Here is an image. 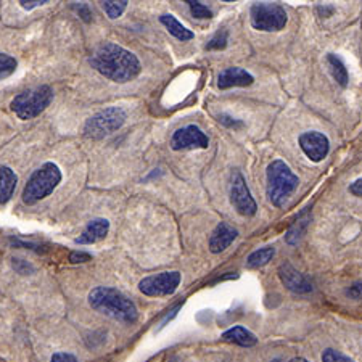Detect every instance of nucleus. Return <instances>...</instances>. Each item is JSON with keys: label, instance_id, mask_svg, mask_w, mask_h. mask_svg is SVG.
Segmentation results:
<instances>
[{"label": "nucleus", "instance_id": "19", "mask_svg": "<svg viewBox=\"0 0 362 362\" xmlns=\"http://www.w3.org/2000/svg\"><path fill=\"white\" fill-rule=\"evenodd\" d=\"M309 223H311V214L308 211H303L300 216H298V219L295 221L293 226L288 229L287 235H285V240H287L290 245H296L306 233Z\"/></svg>", "mask_w": 362, "mask_h": 362}, {"label": "nucleus", "instance_id": "10", "mask_svg": "<svg viewBox=\"0 0 362 362\" xmlns=\"http://www.w3.org/2000/svg\"><path fill=\"white\" fill-rule=\"evenodd\" d=\"M209 139L200 127L195 124H189L180 127L171 139V148L174 151L179 150H192V148H208Z\"/></svg>", "mask_w": 362, "mask_h": 362}, {"label": "nucleus", "instance_id": "15", "mask_svg": "<svg viewBox=\"0 0 362 362\" xmlns=\"http://www.w3.org/2000/svg\"><path fill=\"white\" fill-rule=\"evenodd\" d=\"M108 230H110L108 221L103 218H97L87 224L84 232L81 233L78 238H76V243H79V245L97 243V242L103 240V238L108 235Z\"/></svg>", "mask_w": 362, "mask_h": 362}, {"label": "nucleus", "instance_id": "8", "mask_svg": "<svg viewBox=\"0 0 362 362\" xmlns=\"http://www.w3.org/2000/svg\"><path fill=\"white\" fill-rule=\"evenodd\" d=\"M180 272L173 271V272H161L156 274V276H148L140 280L139 290L142 291L144 295L147 296H168L173 295L174 291L177 290L180 284Z\"/></svg>", "mask_w": 362, "mask_h": 362}, {"label": "nucleus", "instance_id": "11", "mask_svg": "<svg viewBox=\"0 0 362 362\" xmlns=\"http://www.w3.org/2000/svg\"><path fill=\"white\" fill-rule=\"evenodd\" d=\"M298 142H300V147L305 151V155L314 163H320L324 158H327V155L330 151L329 137L317 131L301 134Z\"/></svg>", "mask_w": 362, "mask_h": 362}, {"label": "nucleus", "instance_id": "14", "mask_svg": "<svg viewBox=\"0 0 362 362\" xmlns=\"http://www.w3.org/2000/svg\"><path fill=\"white\" fill-rule=\"evenodd\" d=\"M237 235H238L237 229H233L230 224L219 223L213 230L211 237H209V250H211V253L214 255L223 253L226 248L230 247L232 242L237 238Z\"/></svg>", "mask_w": 362, "mask_h": 362}, {"label": "nucleus", "instance_id": "6", "mask_svg": "<svg viewBox=\"0 0 362 362\" xmlns=\"http://www.w3.org/2000/svg\"><path fill=\"white\" fill-rule=\"evenodd\" d=\"M127 119V113L121 107L105 108L86 121L84 136L92 140H102L119 131Z\"/></svg>", "mask_w": 362, "mask_h": 362}, {"label": "nucleus", "instance_id": "5", "mask_svg": "<svg viewBox=\"0 0 362 362\" xmlns=\"http://www.w3.org/2000/svg\"><path fill=\"white\" fill-rule=\"evenodd\" d=\"M54 100V90L49 86H39L25 90L11 100L10 107L20 119L28 121L39 116Z\"/></svg>", "mask_w": 362, "mask_h": 362}, {"label": "nucleus", "instance_id": "12", "mask_svg": "<svg viewBox=\"0 0 362 362\" xmlns=\"http://www.w3.org/2000/svg\"><path fill=\"white\" fill-rule=\"evenodd\" d=\"M279 277L282 280V284L287 287L290 291L298 295H305L313 291V282L309 280L305 274L298 272L290 262H284L282 266L279 267Z\"/></svg>", "mask_w": 362, "mask_h": 362}, {"label": "nucleus", "instance_id": "30", "mask_svg": "<svg viewBox=\"0 0 362 362\" xmlns=\"http://www.w3.org/2000/svg\"><path fill=\"white\" fill-rule=\"evenodd\" d=\"M348 295L351 298H356V300H362V282L354 284L353 287L348 290Z\"/></svg>", "mask_w": 362, "mask_h": 362}, {"label": "nucleus", "instance_id": "33", "mask_svg": "<svg viewBox=\"0 0 362 362\" xmlns=\"http://www.w3.org/2000/svg\"><path fill=\"white\" fill-rule=\"evenodd\" d=\"M317 11L322 16H325V18H329V16H332V13L335 11V8L334 7H327V5H324V7H322V5H320V7H317Z\"/></svg>", "mask_w": 362, "mask_h": 362}, {"label": "nucleus", "instance_id": "18", "mask_svg": "<svg viewBox=\"0 0 362 362\" xmlns=\"http://www.w3.org/2000/svg\"><path fill=\"white\" fill-rule=\"evenodd\" d=\"M160 21H161V25H165V28L168 29V33L171 34V36H174L179 40H182V42H187V40H192L195 37V34L192 33L189 28H185L182 23L176 18V16L161 15Z\"/></svg>", "mask_w": 362, "mask_h": 362}, {"label": "nucleus", "instance_id": "23", "mask_svg": "<svg viewBox=\"0 0 362 362\" xmlns=\"http://www.w3.org/2000/svg\"><path fill=\"white\" fill-rule=\"evenodd\" d=\"M16 66H18V63H16L13 57H10L7 54H0V81L13 74Z\"/></svg>", "mask_w": 362, "mask_h": 362}, {"label": "nucleus", "instance_id": "26", "mask_svg": "<svg viewBox=\"0 0 362 362\" xmlns=\"http://www.w3.org/2000/svg\"><path fill=\"white\" fill-rule=\"evenodd\" d=\"M226 45H227V31H219L211 40H209L206 49L208 50H221V49H226Z\"/></svg>", "mask_w": 362, "mask_h": 362}, {"label": "nucleus", "instance_id": "1", "mask_svg": "<svg viewBox=\"0 0 362 362\" xmlns=\"http://www.w3.org/2000/svg\"><path fill=\"white\" fill-rule=\"evenodd\" d=\"M92 66L113 83H129L142 71L139 58L124 47L107 42L102 44L90 57Z\"/></svg>", "mask_w": 362, "mask_h": 362}, {"label": "nucleus", "instance_id": "3", "mask_svg": "<svg viewBox=\"0 0 362 362\" xmlns=\"http://www.w3.org/2000/svg\"><path fill=\"white\" fill-rule=\"evenodd\" d=\"M300 179L295 176L287 163L282 160H274L267 166V198L276 208H282L290 195L298 189Z\"/></svg>", "mask_w": 362, "mask_h": 362}, {"label": "nucleus", "instance_id": "4", "mask_svg": "<svg viewBox=\"0 0 362 362\" xmlns=\"http://www.w3.org/2000/svg\"><path fill=\"white\" fill-rule=\"evenodd\" d=\"M62 182V171L55 163H44L28 179L23 190V202L34 204L49 197Z\"/></svg>", "mask_w": 362, "mask_h": 362}, {"label": "nucleus", "instance_id": "2", "mask_svg": "<svg viewBox=\"0 0 362 362\" xmlns=\"http://www.w3.org/2000/svg\"><path fill=\"white\" fill-rule=\"evenodd\" d=\"M89 305L95 311L124 324L136 322L139 317L134 303L121 291L110 287H97L89 293Z\"/></svg>", "mask_w": 362, "mask_h": 362}, {"label": "nucleus", "instance_id": "21", "mask_svg": "<svg viewBox=\"0 0 362 362\" xmlns=\"http://www.w3.org/2000/svg\"><path fill=\"white\" fill-rule=\"evenodd\" d=\"M274 255H276V250H274V247H264V248L256 250L248 256L247 266L250 267V269H258V267L266 266L267 262L274 258Z\"/></svg>", "mask_w": 362, "mask_h": 362}, {"label": "nucleus", "instance_id": "28", "mask_svg": "<svg viewBox=\"0 0 362 362\" xmlns=\"http://www.w3.org/2000/svg\"><path fill=\"white\" fill-rule=\"evenodd\" d=\"M50 362H78V359H76L73 354H68V353H57V354L52 356Z\"/></svg>", "mask_w": 362, "mask_h": 362}, {"label": "nucleus", "instance_id": "24", "mask_svg": "<svg viewBox=\"0 0 362 362\" xmlns=\"http://www.w3.org/2000/svg\"><path fill=\"white\" fill-rule=\"evenodd\" d=\"M187 4H189L192 15H194L195 18H198V20H209V18H213V11L209 10L206 5H203L200 2H187Z\"/></svg>", "mask_w": 362, "mask_h": 362}, {"label": "nucleus", "instance_id": "13", "mask_svg": "<svg viewBox=\"0 0 362 362\" xmlns=\"http://www.w3.org/2000/svg\"><path fill=\"white\" fill-rule=\"evenodd\" d=\"M255 83L253 74H250L247 69L232 66L226 68L218 76V87L219 89H230V87H247Z\"/></svg>", "mask_w": 362, "mask_h": 362}, {"label": "nucleus", "instance_id": "27", "mask_svg": "<svg viewBox=\"0 0 362 362\" xmlns=\"http://www.w3.org/2000/svg\"><path fill=\"white\" fill-rule=\"evenodd\" d=\"M69 261L74 262V264H78V262H87L90 261V255L84 253V251H74V253L69 255Z\"/></svg>", "mask_w": 362, "mask_h": 362}, {"label": "nucleus", "instance_id": "29", "mask_svg": "<svg viewBox=\"0 0 362 362\" xmlns=\"http://www.w3.org/2000/svg\"><path fill=\"white\" fill-rule=\"evenodd\" d=\"M349 194L362 198V177L358 179V180H354V182L349 185Z\"/></svg>", "mask_w": 362, "mask_h": 362}, {"label": "nucleus", "instance_id": "34", "mask_svg": "<svg viewBox=\"0 0 362 362\" xmlns=\"http://www.w3.org/2000/svg\"><path fill=\"white\" fill-rule=\"evenodd\" d=\"M288 362H309V361L305 359V358H293V359H290Z\"/></svg>", "mask_w": 362, "mask_h": 362}, {"label": "nucleus", "instance_id": "17", "mask_svg": "<svg viewBox=\"0 0 362 362\" xmlns=\"http://www.w3.org/2000/svg\"><path fill=\"white\" fill-rule=\"evenodd\" d=\"M16 182H18V177L8 166L0 168V204L10 202L15 194Z\"/></svg>", "mask_w": 362, "mask_h": 362}, {"label": "nucleus", "instance_id": "20", "mask_svg": "<svg viewBox=\"0 0 362 362\" xmlns=\"http://www.w3.org/2000/svg\"><path fill=\"white\" fill-rule=\"evenodd\" d=\"M327 63H329L330 73L334 76V79L341 87H346L349 83V76H348V69L344 66V63L341 62V58H338L334 54L327 55Z\"/></svg>", "mask_w": 362, "mask_h": 362}, {"label": "nucleus", "instance_id": "9", "mask_svg": "<svg viewBox=\"0 0 362 362\" xmlns=\"http://www.w3.org/2000/svg\"><path fill=\"white\" fill-rule=\"evenodd\" d=\"M230 203L242 216H255L258 211V204L251 197V192L247 185V180L240 171H233L230 176Z\"/></svg>", "mask_w": 362, "mask_h": 362}, {"label": "nucleus", "instance_id": "7", "mask_svg": "<svg viewBox=\"0 0 362 362\" xmlns=\"http://www.w3.org/2000/svg\"><path fill=\"white\" fill-rule=\"evenodd\" d=\"M250 20L251 26L258 31L272 33L284 29L288 21V16L285 8L277 4L258 2L250 10Z\"/></svg>", "mask_w": 362, "mask_h": 362}, {"label": "nucleus", "instance_id": "25", "mask_svg": "<svg viewBox=\"0 0 362 362\" xmlns=\"http://www.w3.org/2000/svg\"><path fill=\"white\" fill-rule=\"evenodd\" d=\"M322 362H354L353 359H349L348 356H344L343 353L337 351V349H325L322 354Z\"/></svg>", "mask_w": 362, "mask_h": 362}, {"label": "nucleus", "instance_id": "31", "mask_svg": "<svg viewBox=\"0 0 362 362\" xmlns=\"http://www.w3.org/2000/svg\"><path fill=\"white\" fill-rule=\"evenodd\" d=\"M219 121L223 122V124L229 126V127H242V126H243V122L232 119V118H229V116H226V115H221V116H219Z\"/></svg>", "mask_w": 362, "mask_h": 362}, {"label": "nucleus", "instance_id": "16", "mask_svg": "<svg viewBox=\"0 0 362 362\" xmlns=\"http://www.w3.org/2000/svg\"><path fill=\"white\" fill-rule=\"evenodd\" d=\"M223 340L227 343L238 344V346H243V348H251L258 343V338H256L250 330H247L242 325L232 327V329L224 332Z\"/></svg>", "mask_w": 362, "mask_h": 362}, {"label": "nucleus", "instance_id": "32", "mask_svg": "<svg viewBox=\"0 0 362 362\" xmlns=\"http://www.w3.org/2000/svg\"><path fill=\"white\" fill-rule=\"evenodd\" d=\"M44 4H47V0H33V2H26V0H21V2H20L21 7L26 8V10L40 7V5H44Z\"/></svg>", "mask_w": 362, "mask_h": 362}, {"label": "nucleus", "instance_id": "22", "mask_svg": "<svg viewBox=\"0 0 362 362\" xmlns=\"http://www.w3.org/2000/svg\"><path fill=\"white\" fill-rule=\"evenodd\" d=\"M127 4L129 2H126V0H121V2H102V7L105 10V13L108 15L110 20H116L124 13L127 8Z\"/></svg>", "mask_w": 362, "mask_h": 362}]
</instances>
